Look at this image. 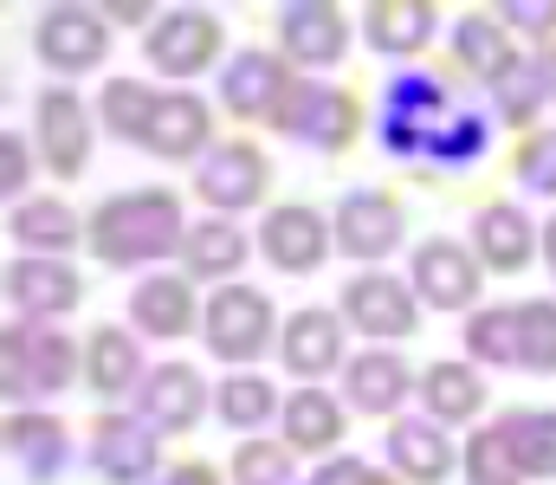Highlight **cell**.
I'll return each instance as SVG.
<instances>
[{
  "label": "cell",
  "mask_w": 556,
  "mask_h": 485,
  "mask_svg": "<svg viewBox=\"0 0 556 485\" xmlns=\"http://www.w3.org/2000/svg\"><path fill=\"white\" fill-rule=\"evenodd\" d=\"M266 194V156L253 150V143H220L214 156L201 162V201H214V207H253Z\"/></svg>",
  "instance_id": "obj_10"
},
{
  "label": "cell",
  "mask_w": 556,
  "mask_h": 485,
  "mask_svg": "<svg viewBox=\"0 0 556 485\" xmlns=\"http://www.w3.org/2000/svg\"><path fill=\"white\" fill-rule=\"evenodd\" d=\"M13 233L26 246H39V253H65V246H78V214L65 201H20L13 207Z\"/></svg>",
  "instance_id": "obj_30"
},
{
  "label": "cell",
  "mask_w": 556,
  "mask_h": 485,
  "mask_svg": "<svg viewBox=\"0 0 556 485\" xmlns=\"http://www.w3.org/2000/svg\"><path fill=\"white\" fill-rule=\"evenodd\" d=\"M0 375H7V395H52L72 375V343L59 330H7Z\"/></svg>",
  "instance_id": "obj_2"
},
{
  "label": "cell",
  "mask_w": 556,
  "mask_h": 485,
  "mask_svg": "<svg viewBox=\"0 0 556 485\" xmlns=\"http://www.w3.org/2000/svg\"><path fill=\"white\" fill-rule=\"evenodd\" d=\"M363 473H369V467H356V460H343V467H324V473H317L311 485H363Z\"/></svg>",
  "instance_id": "obj_42"
},
{
  "label": "cell",
  "mask_w": 556,
  "mask_h": 485,
  "mask_svg": "<svg viewBox=\"0 0 556 485\" xmlns=\"http://www.w3.org/2000/svg\"><path fill=\"white\" fill-rule=\"evenodd\" d=\"M233 480L240 485H285L291 480V460H285V447H273V441H247L233 454Z\"/></svg>",
  "instance_id": "obj_38"
},
{
  "label": "cell",
  "mask_w": 556,
  "mask_h": 485,
  "mask_svg": "<svg viewBox=\"0 0 556 485\" xmlns=\"http://www.w3.org/2000/svg\"><path fill=\"white\" fill-rule=\"evenodd\" d=\"M466 473H472V485H518V480H525V467H518V454H511L505 427L472 434V447H466Z\"/></svg>",
  "instance_id": "obj_33"
},
{
  "label": "cell",
  "mask_w": 556,
  "mask_h": 485,
  "mask_svg": "<svg viewBox=\"0 0 556 485\" xmlns=\"http://www.w3.org/2000/svg\"><path fill=\"white\" fill-rule=\"evenodd\" d=\"M544 85H551V98H556V46L544 52Z\"/></svg>",
  "instance_id": "obj_44"
},
{
  "label": "cell",
  "mask_w": 556,
  "mask_h": 485,
  "mask_svg": "<svg viewBox=\"0 0 556 485\" xmlns=\"http://www.w3.org/2000/svg\"><path fill=\"white\" fill-rule=\"evenodd\" d=\"M7 441H13V454L46 480V473H52V460H59L65 427H59V421H46V414H13V421H7Z\"/></svg>",
  "instance_id": "obj_35"
},
{
  "label": "cell",
  "mask_w": 556,
  "mask_h": 485,
  "mask_svg": "<svg viewBox=\"0 0 556 485\" xmlns=\"http://www.w3.org/2000/svg\"><path fill=\"white\" fill-rule=\"evenodd\" d=\"M337 356H343V323H337V311H298V318L285 323V369L324 375V369H337Z\"/></svg>",
  "instance_id": "obj_19"
},
{
  "label": "cell",
  "mask_w": 556,
  "mask_h": 485,
  "mask_svg": "<svg viewBox=\"0 0 556 485\" xmlns=\"http://www.w3.org/2000/svg\"><path fill=\"white\" fill-rule=\"evenodd\" d=\"M39 59L52 65V72H85V65H98L104 59V46H111V33H104V13H91V7H52V13H39Z\"/></svg>",
  "instance_id": "obj_4"
},
{
  "label": "cell",
  "mask_w": 556,
  "mask_h": 485,
  "mask_svg": "<svg viewBox=\"0 0 556 485\" xmlns=\"http://www.w3.org/2000/svg\"><path fill=\"white\" fill-rule=\"evenodd\" d=\"M91 434H98V441H91V460H98V473H104L111 485L149 480V467H155V441H149L142 427H130V421H98Z\"/></svg>",
  "instance_id": "obj_18"
},
{
  "label": "cell",
  "mask_w": 556,
  "mask_h": 485,
  "mask_svg": "<svg viewBox=\"0 0 556 485\" xmlns=\"http://www.w3.org/2000/svg\"><path fill=\"white\" fill-rule=\"evenodd\" d=\"M142 408H149V421L155 427H194L201 421V408H207V388H201V375L188 369V362H168V369H155L149 375V388H142Z\"/></svg>",
  "instance_id": "obj_17"
},
{
  "label": "cell",
  "mask_w": 556,
  "mask_h": 485,
  "mask_svg": "<svg viewBox=\"0 0 556 485\" xmlns=\"http://www.w3.org/2000/svg\"><path fill=\"white\" fill-rule=\"evenodd\" d=\"M389 454H395V467H408V480L433 485L453 473V447L440 441V421H395L389 427Z\"/></svg>",
  "instance_id": "obj_20"
},
{
  "label": "cell",
  "mask_w": 556,
  "mask_h": 485,
  "mask_svg": "<svg viewBox=\"0 0 556 485\" xmlns=\"http://www.w3.org/2000/svg\"><path fill=\"white\" fill-rule=\"evenodd\" d=\"M343 311H350V323H356L363 336H408V330H415V298H408V285H395L389 272L350 279Z\"/></svg>",
  "instance_id": "obj_9"
},
{
  "label": "cell",
  "mask_w": 556,
  "mask_h": 485,
  "mask_svg": "<svg viewBox=\"0 0 556 485\" xmlns=\"http://www.w3.org/2000/svg\"><path fill=\"white\" fill-rule=\"evenodd\" d=\"M7 298L26 318H59L85 298V279L72 266H52V259H20V266H7Z\"/></svg>",
  "instance_id": "obj_13"
},
{
  "label": "cell",
  "mask_w": 556,
  "mask_h": 485,
  "mask_svg": "<svg viewBox=\"0 0 556 485\" xmlns=\"http://www.w3.org/2000/svg\"><path fill=\"white\" fill-rule=\"evenodd\" d=\"M85 375L98 395H124L137 382V343L124 330H98L91 336V356H85Z\"/></svg>",
  "instance_id": "obj_31"
},
{
  "label": "cell",
  "mask_w": 556,
  "mask_h": 485,
  "mask_svg": "<svg viewBox=\"0 0 556 485\" xmlns=\"http://www.w3.org/2000/svg\"><path fill=\"white\" fill-rule=\"evenodd\" d=\"M402 395H408V369H402V356L369 349V356L350 362V401H356L363 414H389Z\"/></svg>",
  "instance_id": "obj_21"
},
{
  "label": "cell",
  "mask_w": 556,
  "mask_h": 485,
  "mask_svg": "<svg viewBox=\"0 0 556 485\" xmlns=\"http://www.w3.org/2000/svg\"><path fill=\"white\" fill-rule=\"evenodd\" d=\"M544 246H551V259H556V220H551V227H544Z\"/></svg>",
  "instance_id": "obj_45"
},
{
  "label": "cell",
  "mask_w": 556,
  "mask_h": 485,
  "mask_svg": "<svg viewBox=\"0 0 556 485\" xmlns=\"http://www.w3.org/2000/svg\"><path fill=\"white\" fill-rule=\"evenodd\" d=\"M518 369H556V305H518Z\"/></svg>",
  "instance_id": "obj_34"
},
{
  "label": "cell",
  "mask_w": 556,
  "mask_h": 485,
  "mask_svg": "<svg viewBox=\"0 0 556 485\" xmlns=\"http://www.w3.org/2000/svg\"><path fill=\"white\" fill-rule=\"evenodd\" d=\"M402 240V214L389 194H350L337 207V246L356 253V259H382L389 246Z\"/></svg>",
  "instance_id": "obj_15"
},
{
  "label": "cell",
  "mask_w": 556,
  "mask_h": 485,
  "mask_svg": "<svg viewBox=\"0 0 556 485\" xmlns=\"http://www.w3.org/2000/svg\"><path fill=\"white\" fill-rule=\"evenodd\" d=\"M518 175H525V188L556 194V130H538V137L518 150Z\"/></svg>",
  "instance_id": "obj_39"
},
{
  "label": "cell",
  "mask_w": 556,
  "mask_h": 485,
  "mask_svg": "<svg viewBox=\"0 0 556 485\" xmlns=\"http://www.w3.org/2000/svg\"><path fill=\"white\" fill-rule=\"evenodd\" d=\"M453 46H459V59H466L479 78H492V85L511 78V46H505V26H498L492 13H466L459 33H453Z\"/></svg>",
  "instance_id": "obj_28"
},
{
  "label": "cell",
  "mask_w": 556,
  "mask_h": 485,
  "mask_svg": "<svg viewBox=\"0 0 556 485\" xmlns=\"http://www.w3.org/2000/svg\"><path fill=\"white\" fill-rule=\"evenodd\" d=\"M291 91H298V78H291V65L273 59V52H240L227 65V78H220V98H227L233 117H278Z\"/></svg>",
  "instance_id": "obj_5"
},
{
  "label": "cell",
  "mask_w": 556,
  "mask_h": 485,
  "mask_svg": "<svg viewBox=\"0 0 556 485\" xmlns=\"http://www.w3.org/2000/svg\"><path fill=\"white\" fill-rule=\"evenodd\" d=\"M420 395H427V414L433 421H472L479 401H485V388H479V375L466 362H433L420 375Z\"/></svg>",
  "instance_id": "obj_24"
},
{
  "label": "cell",
  "mask_w": 556,
  "mask_h": 485,
  "mask_svg": "<svg viewBox=\"0 0 556 485\" xmlns=\"http://www.w3.org/2000/svg\"><path fill=\"white\" fill-rule=\"evenodd\" d=\"M39 143H46L52 175H78L91 156V111L72 91H46L39 98Z\"/></svg>",
  "instance_id": "obj_14"
},
{
  "label": "cell",
  "mask_w": 556,
  "mask_h": 485,
  "mask_svg": "<svg viewBox=\"0 0 556 485\" xmlns=\"http://www.w3.org/2000/svg\"><path fill=\"white\" fill-rule=\"evenodd\" d=\"M285 441H291V447H311V454L337 447V441H343V408H337L324 388H298V395L285 401Z\"/></svg>",
  "instance_id": "obj_22"
},
{
  "label": "cell",
  "mask_w": 556,
  "mask_h": 485,
  "mask_svg": "<svg viewBox=\"0 0 556 485\" xmlns=\"http://www.w3.org/2000/svg\"><path fill=\"white\" fill-rule=\"evenodd\" d=\"M181 259H188L194 279H220V272H233V266L247 259V233H240L233 220H201V227H188Z\"/></svg>",
  "instance_id": "obj_26"
},
{
  "label": "cell",
  "mask_w": 556,
  "mask_h": 485,
  "mask_svg": "<svg viewBox=\"0 0 556 485\" xmlns=\"http://www.w3.org/2000/svg\"><path fill=\"white\" fill-rule=\"evenodd\" d=\"M498 20H511V26H525V33L551 39V33H556V0H498Z\"/></svg>",
  "instance_id": "obj_40"
},
{
  "label": "cell",
  "mask_w": 556,
  "mask_h": 485,
  "mask_svg": "<svg viewBox=\"0 0 556 485\" xmlns=\"http://www.w3.org/2000/svg\"><path fill=\"white\" fill-rule=\"evenodd\" d=\"M273 408H278V395H273L266 375H233V382L220 388V421H227V427H260Z\"/></svg>",
  "instance_id": "obj_37"
},
{
  "label": "cell",
  "mask_w": 556,
  "mask_h": 485,
  "mask_svg": "<svg viewBox=\"0 0 556 485\" xmlns=\"http://www.w3.org/2000/svg\"><path fill=\"white\" fill-rule=\"evenodd\" d=\"M130 318H137L142 336H181L188 318H194V298H188L181 279H149V285H137V298H130Z\"/></svg>",
  "instance_id": "obj_25"
},
{
  "label": "cell",
  "mask_w": 556,
  "mask_h": 485,
  "mask_svg": "<svg viewBox=\"0 0 556 485\" xmlns=\"http://www.w3.org/2000/svg\"><path fill=\"white\" fill-rule=\"evenodd\" d=\"M273 124L311 137V143H324V150H343V143L356 137V104H350L343 91H324V85H304V78H298V91L285 98V111H278Z\"/></svg>",
  "instance_id": "obj_6"
},
{
  "label": "cell",
  "mask_w": 556,
  "mask_h": 485,
  "mask_svg": "<svg viewBox=\"0 0 556 485\" xmlns=\"http://www.w3.org/2000/svg\"><path fill=\"white\" fill-rule=\"evenodd\" d=\"M466 349L479 362H518V305L511 311H479L466 323Z\"/></svg>",
  "instance_id": "obj_36"
},
{
  "label": "cell",
  "mask_w": 556,
  "mask_h": 485,
  "mask_svg": "<svg viewBox=\"0 0 556 485\" xmlns=\"http://www.w3.org/2000/svg\"><path fill=\"white\" fill-rule=\"evenodd\" d=\"M168 485H214V473H207V467H175Z\"/></svg>",
  "instance_id": "obj_43"
},
{
  "label": "cell",
  "mask_w": 556,
  "mask_h": 485,
  "mask_svg": "<svg viewBox=\"0 0 556 485\" xmlns=\"http://www.w3.org/2000/svg\"><path fill=\"white\" fill-rule=\"evenodd\" d=\"M415 285H420V298H427L433 311H466V305L479 298V266H472L459 246L427 240V246L415 253Z\"/></svg>",
  "instance_id": "obj_12"
},
{
  "label": "cell",
  "mask_w": 556,
  "mask_h": 485,
  "mask_svg": "<svg viewBox=\"0 0 556 485\" xmlns=\"http://www.w3.org/2000/svg\"><path fill=\"white\" fill-rule=\"evenodd\" d=\"M266 343H273V305H266L253 285H227V292L207 305V349H214V356L253 362Z\"/></svg>",
  "instance_id": "obj_3"
},
{
  "label": "cell",
  "mask_w": 556,
  "mask_h": 485,
  "mask_svg": "<svg viewBox=\"0 0 556 485\" xmlns=\"http://www.w3.org/2000/svg\"><path fill=\"white\" fill-rule=\"evenodd\" d=\"M278 39H285L291 59L330 65V59H343V46H350V20H343L337 7H324V0H291V7H278Z\"/></svg>",
  "instance_id": "obj_7"
},
{
  "label": "cell",
  "mask_w": 556,
  "mask_h": 485,
  "mask_svg": "<svg viewBox=\"0 0 556 485\" xmlns=\"http://www.w3.org/2000/svg\"><path fill=\"white\" fill-rule=\"evenodd\" d=\"M201 143H207V111H201V98H188V91L162 98L155 117H149V130H142V150L162 156V162H181V156H194Z\"/></svg>",
  "instance_id": "obj_16"
},
{
  "label": "cell",
  "mask_w": 556,
  "mask_h": 485,
  "mask_svg": "<svg viewBox=\"0 0 556 485\" xmlns=\"http://www.w3.org/2000/svg\"><path fill=\"white\" fill-rule=\"evenodd\" d=\"M175 246H188V227H181V201L162 188L117 194L91 214V253L104 266H142V259H162Z\"/></svg>",
  "instance_id": "obj_1"
},
{
  "label": "cell",
  "mask_w": 556,
  "mask_h": 485,
  "mask_svg": "<svg viewBox=\"0 0 556 485\" xmlns=\"http://www.w3.org/2000/svg\"><path fill=\"white\" fill-rule=\"evenodd\" d=\"M260 246H266V259L278 272H311V266H324L330 233H324V220L311 207H273L266 227H260Z\"/></svg>",
  "instance_id": "obj_11"
},
{
  "label": "cell",
  "mask_w": 556,
  "mask_h": 485,
  "mask_svg": "<svg viewBox=\"0 0 556 485\" xmlns=\"http://www.w3.org/2000/svg\"><path fill=\"white\" fill-rule=\"evenodd\" d=\"M427 33H433V7H420V0H382V7H369V46L376 52H420Z\"/></svg>",
  "instance_id": "obj_27"
},
{
  "label": "cell",
  "mask_w": 556,
  "mask_h": 485,
  "mask_svg": "<svg viewBox=\"0 0 556 485\" xmlns=\"http://www.w3.org/2000/svg\"><path fill=\"white\" fill-rule=\"evenodd\" d=\"M214 52H220V20H214V13H201V7L168 13V20L149 33V59H155L162 72H175V78L201 72Z\"/></svg>",
  "instance_id": "obj_8"
},
{
  "label": "cell",
  "mask_w": 556,
  "mask_h": 485,
  "mask_svg": "<svg viewBox=\"0 0 556 485\" xmlns=\"http://www.w3.org/2000/svg\"><path fill=\"white\" fill-rule=\"evenodd\" d=\"M155 104H162V98H155L149 85H137V78H111V91H104V124H111L124 143H130V137L142 143V130H149Z\"/></svg>",
  "instance_id": "obj_32"
},
{
  "label": "cell",
  "mask_w": 556,
  "mask_h": 485,
  "mask_svg": "<svg viewBox=\"0 0 556 485\" xmlns=\"http://www.w3.org/2000/svg\"><path fill=\"white\" fill-rule=\"evenodd\" d=\"M531 220L518 214V207H485L479 214V259L492 266V272H518L525 259H531Z\"/></svg>",
  "instance_id": "obj_23"
},
{
  "label": "cell",
  "mask_w": 556,
  "mask_h": 485,
  "mask_svg": "<svg viewBox=\"0 0 556 485\" xmlns=\"http://www.w3.org/2000/svg\"><path fill=\"white\" fill-rule=\"evenodd\" d=\"M0 156H7V181H0V188H7V194H20V188H26V150H20V137H13V130L0 137Z\"/></svg>",
  "instance_id": "obj_41"
},
{
  "label": "cell",
  "mask_w": 556,
  "mask_h": 485,
  "mask_svg": "<svg viewBox=\"0 0 556 485\" xmlns=\"http://www.w3.org/2000/svg\"><path fill=\"white\" fill-rule=\"evenodd\" d=\"M505 427V441H511V454H518V467L525 473H544V480H556V414L544 408H518V414H505L498 421Z\"/></svg>",
  "instance_id": "obj_29"
}]
</instances>
